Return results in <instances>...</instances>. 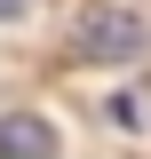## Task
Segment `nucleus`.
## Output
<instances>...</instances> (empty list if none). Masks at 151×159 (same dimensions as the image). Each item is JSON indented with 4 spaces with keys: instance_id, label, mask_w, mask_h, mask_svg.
<instances>
[{
    "instance_id": "nucleus-4",
    "label": "nucleus",
    "mask_w": 151,
    "mask_h": 159,
    "mask_svg": "<svg viewBox=\"0 0 151 159\" xmlns=\"http://www.w3.org/2000/svg\"><path fill=\"white\" fill-rule=\"evenodd\" d=\"M24 8H32V0H0V24H16V16H24Z\"/></svg>"
},
{
    "instance_id": "nucleus-2",
    "label": "nucleus",
    "mask_w": 151,
    "mask_h": 159,
    "mask_svg": "<svg viewBox=\"0 0 151 159\" xmlns=\"http://www.w3.org/2000/svg\"><path fill=\"white\" fill-rule=\"evenodd\" d=\"M0 159H56V127L40 111H8L0 119Z\"/></svg>"
},
{
    "instance_id": "nucleus-1",
    "label": "nucleus",
    "mask_w": 151,
    "mask_h": 159,
    "mask_svg": "<svg viewBox=\"0 0 151 159\" xmlns=\"http://www.w3.org/2000/svg\"><path fill=\"white\" fill-rule=\"evenodd\" d=\"M72 48L88 64H127V56L151 48V32H143L135 8H88V16H72Z\"/></svg>"
},
{
    "instance_id": "nucleus-3",
    "label": "nucleus",
    "mask_w": 151,
    "mask_h": 159,
    "mask_svg": "<svg viewBox=\"0 0 151 159\" xmlns=\"http://www.w3.org/2000/svg\"><path fill=\"white\" fill-rule=\"evenodd\" d=\"M112 119L127 127V135H135V127H151V111H143V96H119V103H112Z\"/></svg>"
}]
</instances>
